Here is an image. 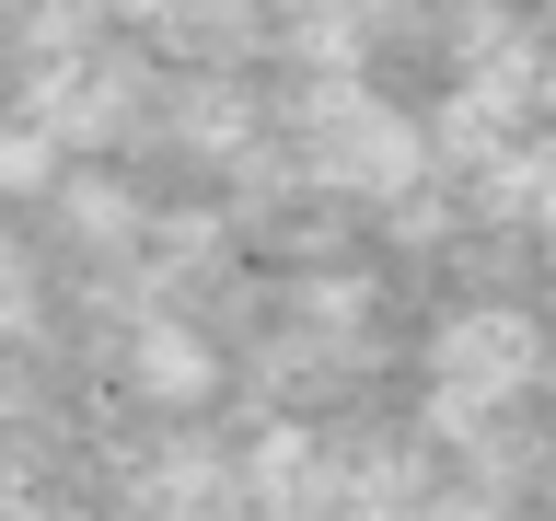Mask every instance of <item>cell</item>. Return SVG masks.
Segmentation results:
<instances>
[{
	"label": "cell",
	"mask_w": 556,
	"mask_h": 521,
	"mask_svg": "<svg viewBox=\"0 0 556 521\" xmlns=\"http://www.w3.org/2000/svg\"><path fill=\"white\" fill-rule=\"evenodd\" d=\"M533 382H545L533 313H498V302H486V313H464V325L441 336V417H464V429L498 417V406H521Z\"/></svg>",
	"instance_id": "6da1fadb"
},
{
	"label": "cell",
	"mask_w": 556,
	"mask_h": 521,
	"mask_svg": "<svg viewBox=\"0 0 556 521\" xmlns=\"http://www.w3.org/2000/svg\"><path fill=\"white\" fill-rule=\"evenodd\" d=\"M151 394H208V347L198 336H151Z\"/></svg>",
	"instance_id": "3957f363"
},
{
	"label": "cell",
	"mask_w": 556,
	"mask_h": 521,
	"mask_svg": "<svg viewBox=\"0 0 556 521\" xmlns=\"http://www.w3.org/2000/svg\"><path fill=\"white\" fill-rule=\"evenodd\" d=\"M417 163H429V139H417L394 104H359V93L313 104V174H337V186H359V198H406Z\"/></svg>",
	"instance_id": "7a4b0ae2"
}]
</instances>
